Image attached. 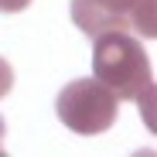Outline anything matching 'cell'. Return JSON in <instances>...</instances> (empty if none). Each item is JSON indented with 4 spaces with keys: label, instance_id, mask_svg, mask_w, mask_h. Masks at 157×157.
I'll return each instance as SVG.
<instances>
[{
    "label": "cell",
    "instance_id": "cell-6",
    "mask_svg": "<svg viewBox=\"0 0 157 157\" xmlns=\"http://www.w3.org/2000/svg\"><path fill=\"white\" fill-rule=\"evenodd\" d=\"M4 133H7V123H4V116H0V154H4Z\"/></svg>",
    "mask_w": 157,
    "mask_h": 157
},
{
    "label": "cell",
    "instance_id": "cell-2",
    "mask_svg": "<svg viewBox=\"0 0 157 157\" xmlns=\"http://www.w3.org/2000/svg\"><path fill=\"white\" fill-rule=\"evenodd\" d=\"M55 113H58V120L72 130V133L96 137V133H106L116 123L120 99L102 86L99 78H75V82H68L58 92Z\"/></svg>",
    "mask_w": 157,
    "mask_h": 157
},
{
    "label": "cell",
    "instance_id": "cell-3",
    "mask_svg": "<svg viewBox=\"0 0 157 157\" xmlns=\"http://www.w3.org/2000/svg\"><path fill=\"white\" fill-rule=\"evenodd\" d=\"M157 0H72V21L86 34L102 31H137L144 38H157Z\"/></svg>",
    "mask_w": 157,
    "mask_h": 157
},
{
    "label": "cell",
    "instance_id": "cell-5",
    "mask_svg": "<svg viewBox=\"0 0 157 157\" xmlns=\"http://www.w3.org/2000/svg\"><path fill=\"white\" fill-rule=\"evenodd\" d=\"M31 0H0V14H21Z\"/></svg>",
    "mask_w": 157,
    "mask_h": 157
},
{
    "label": "cell",
    "instance_id": "cell-1",
    "mask_svg": "<svg viewBox=\"0 0 157 157\" xmlns=\"http://www.w3.org/2000/svg\"><path fill=\"white\" fill-rule=\"evenodd\" d=\"M92 78H99L116 99L140 102V113L154 130V75L150 55L126 31H102L92 41Z\"/></svg>",
    "mask_w": 157,
    "mask_h": 157
},
{
    "label": "cell",
    "instance_id": "cell-4",
    "mask_svg": "<svg viewBox=\"0 0 157 157\" xmlns=\"http://www.w3.org/2000/svg\"><path fill=\"white\" fill-rule=\"evenodd\" d=\"M10 89H14V68H10L7 58H0V99H4Z\"/></svg>",
    "mask_w": 157,
    "mask_h": 157
}]
</instances>
